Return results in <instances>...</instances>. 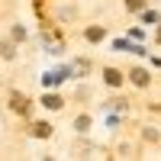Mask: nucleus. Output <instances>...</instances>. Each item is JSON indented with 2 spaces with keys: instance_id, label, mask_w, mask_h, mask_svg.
<instances>
[{
  "instance_id": "10",
  "label": "nucleus",
  "mask_w": 161,
  "mask_h": 161,
  "mask_svg": "<svg viewBox=\"0 0 161 161\" xmlns=\"http://www.w3.org/2000/svg\"><path fill=\"white\" fill-rule=\"evenodd\" d=\"M142 19H145V23H158V13H155V10H145Z\"/></svg>"
},
{
  "instance_id": "5",
  "label": "nucleus",
  "mask_w": 161,
  "mask_h": 161,
  "mask_svg": "<svg viewBox=\"0 0 161 161\" xmlns=\"http://www.w3.org/2000/svg\"><path fill=\"white\" fill-rule=\"evenodd\" d=\"M13 110H19V113H26V110H29V103H26V97H19V93H13Z\"/></svg>"
},
{
  "instance_id": "7",
  "label": "nucleus",
  "mask_w": 161,
  "mask_h": 161,
  "mask_svg": "<svg viewBox=\"0 0 161 161\" xmlns=\"http://www.w3.org/2000/svg\"><path fill=\"white\" fill-rule=\"evenodd\" d=\"M74 129H77V132H87V129H90V116H77Z\"/></svg>"
},
{
  "instance_id": "4",
  "label": "nucleus",
  "mask_w": 161,
  "mask_h": 161,
  "mask_svg": "<svg viewBox=\"0 0 161 161\" xmlns=\"http://www.w3.org/2000/svg\"><path fill=\"white\" fill-rule=\"evenodd\" d=\"M32 132H36L39 139H45V136H52V126H48V123H36V126H32Z\"/></svg>"
},
{
  "instance_id": "8",
  "label": "nucleus",
  "mask_w": 161,
  "mask_h": 161,
  "mask_svg": "<svg viewBox=\"0 0 161 161\" xmlns=\"http://www.w3.org/2000/svg\"><path fill=\"white\" fill-rule=\"evenodd\" d=\"M0 55H3V58H13V55H16V52H13V42H0Z\"/></svg>"
},
{
  "instance_id": "3",
  "label": "nucleus",
  "mask_w": 161,
  "mask_h": 161,
  "mask_svg": "<svg viewBox=\"0 0 161 161\" xmlns=\"http://www.w3.org/2000/svg\"><path fill=\"white\" fill-rule=\"evenodd\" d=\"M42 103L48 106V110H61V97H55V93H45V97H42Z\"/></svg>"
},
{
  "instance_id": "2",
  "label": "nucleus",
  "mask_w": 161,
  "mask_h": 161,
  "mask_svg": "<svg viewBox=\"0 0 161 161\" xmlns=\"http://www.w3.org/2000/svg\"><path fill=\"white\" fill-rule=\"evenodd\" d=\"M103 77H106V84H110V87H119V84H123V74L113 71V68H106V71H103Z\"/></svg>"
},
{
  "instance_id": "1",
  "label": "nucleus",
  "mask_w": 161,
  "mask_h": 161,
  "mask_svg": "<svg viewBox=\"0 0 161 161\" xmlns=\"http://www.w3.org/2000/svg\"><path fill=\"white\" fill-rule=\"evenodd\" d=\"M129 77H132V84H139V87H148V80H152V74H148V71H142V68H136Z\"/></svg>"
},
{
  "instance_id": "11",
  "label": "nucleus",
  "mask_w": 161,
  "mask_h": 161,
  "mask_svg": "<svg viewBox=\"0 0 161 161\" xmlns=\"http://www.w3.org/2000/svg\"><path fill=\"white\" fill-rule=\"evenodd\" d=\"M13 39H16V42H19V39H26V29H23V26H16V29H13Z\"/></svg>"
},
{
  "instance_id": "9",
  "label": "nucleus",
  "mask_w": 161,
  "mask_h": 161,
  "mask_svg": "<svg viewBox=\"0 0 161 161\" xmlns=\"http://www.w3.org/2000/svg\"><path fill=\"white\" fill-rule=\"evenodd\" d=\"M126 10H132V13L145 10V0H126Z\"/></svg>"
},
{
  "instance_id": "6",
  "label": "nucleus",
  "mask_w": 161,
  "mask_h": 161,
  "mask_svg": "<svg viewBox=\"0 0 161 161\" xmlns=\"http://www.w3.org/2000/svg\"><path fill=\"white\" fill-rule=\"evenodd\" d=\"M87 39H90V42H100V39H103V26H90V29H87Z\"/></svg>"
}]
</instances>
